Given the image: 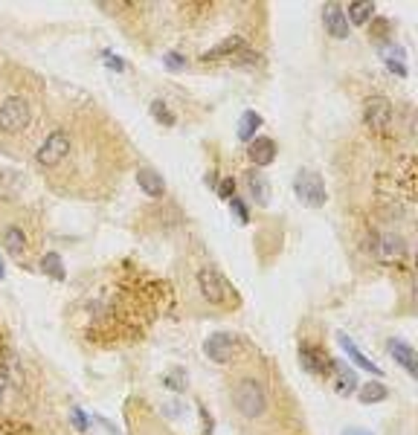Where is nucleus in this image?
Segmentation results:
<instances>
[{
    "instance_id": "3",
    "label": "nucleus",
    "mask_w": 418,
    "mask_h": 435,
    "mask_svg": "<svg viewBox=\"0 0 418 435\" xmlns=\"http://www.w3.org/2000/svg\"><path fill=\"white\" fill-rule=\"evenodd\" d=\"M233 406L241 412V418L256 421L268 412V389L256 377H244L233 386Z\"/></svg>"
},
{
    "instance_id": "30",
    "label": "nucleus",
    "mask_w": 418,
    "mask_h": 435,
    "mask_svg": "<svg viewBox=\"0 0 418 435\" xmlns=\"http://www.w3.org/2000/svg\"><path fill=\"white\" fill-rule=\"evenodd\" d=\"M343 435H372V432L369 429H346Z\"/></svg>"
},
{
    "instance_id": "14",
    "label": "nucleus",
    "mask_w": 418,
    "mask_h": 435,
    "mask_svg": "<svg viewBox=\"0 0 418 435\" xmlns=\"http://www.w3.org/2000/svg\"><path fill=\"white\" fill-rule=\"evenodd\" d=\"M337 339H340V346H343L346 357H348V360H352V362H355V366H357V369H366V372H372V374H383V372H380V366H375V362H372L369 357H366V354H363V351H360V349H357V346H355V342H352V339H348L346 334H337Z\"/></svg>"
},
{
    "instance_id": "4",
    "label": "nucleus",
    "mask_w": 418,
    "mask_h": 435,
    "mask_svg": "<svg viewBox=\"0 0 418 435\" xmlns=\"http://www.w3.org/2000/svg\"><path fill=\"white\" fill-rule=\"evenodd\" d=\"M198 287H201V296L212 305H230L235 302V290L226 284V279L218 273L215 267H203L198 273Z\"/></svg>"
},
{
    "instance_id": "7",
    "label": "nucleus",
    "mask_w": 418,
    "mask_h": 435,
    "mask_svg": "<svg viewBox=\"0 0 418 435\" xmlns=\"http://www.w3.org/2000/svg\"><path fill=\"white\" fill-rule=\"evenodd\" d=\"M233 351H235L233 334L218 331V334H212V337H206V342H203V354L212 360V362H218V366H226V362L233 360Z\"/></svg>"
},
{
    "instance_id": "8",
    "label": "nucleus",
    "mask_w": 418,
    "mask_h": 435,
    "mask_svg": "<svg viewBox=\"0 0 418 435\" xmlns=\"http://www.w3.org/2000/svg\"><path fill=\"white\" fill-rule=\"evenodd\" d=\"M3 247L9 250V256L21 261L26 252H29V238L21 224H6L3 227Z\"/></svg>"
},
{
    "instance_id": "1",
    "label": "nucleus",
    "mask_w": 418,
    "mask_h": 435,
    "mask_svg": "<svg viewBox=\"0 0 418 435\" xmlns=\"http://www.w3.org/2000/svg\"><path fill=\"white\" fill-rule=\"evenodd\" d=\"M24 79L26 72L21 70H6L0 76V139H21L38 119V87H26Z\"/></svg>"
},
{
    "instance_id": "25",
    "label": "nucleus",
    "mask_w": 418,
    "mask_h": 435,
    "mask_svg": "<svg viewBox=\"0 0 418 435\" xmlns=\"http://www.w3.org/2000/svg\"><path fill=\"white\" fill-rule=\"evenodd\" d=\"M151 116H154L157 122H163V125H169V128H171V125H174V116L169 114V107H166V102H160V99H157V102H151Z\"/></svg>"
},
{
    "instance_id": "31",
    "label": "nucleus",
    "mask_w": 418,
    "mask_h": 435,
    "mask_svg": "<svg viewBox=\"0 0 418 435\" xmlns=\"http://www.w3.org/2000/svg\"><path fill=\"white\" fill-rule=\"evenodd\" d=\"M6 276V270H3V261H0V279H3Z\"/></svg>"
},
{
    "instance_id": "24",
    "label": "nucleus",
    "mask_w": 418,
    "mask_h": 435,
    "mask_svg": "<svg viewBox=\"0 0 418 435\" xmlns=\"http://www.w3.org/2000/svg\"><path fill=\"white\" fill-rule=\"evenodd\" d=\"M389 32H392V21H389V17H372V38L387 41Z\"/></svg>"
},
{
    "instance_id": "27",
    "label": "nucleus",
    "mask_w": 418,
    "mask_h": 435,
    "mask_svg": "<svg viewBox=\"0 0 418 435\" xmlns=\"http://www.w3.org/2000/svg\"><path fill=\"white\" fill-rule=\"evenodd\" d=\"M70 421H73V427H76L79 432L87 429V418H84V412H82V409H70Z\"/></svg>"
},
{
    "instance_id": "12",
    "label": "nucleus",
    "mask_w": 418,
    "mask_h": 435,
    "mask_svg": "<svg viewBox=\"0 0 418 435\" xmlns=\"http://www.w3.org/2000/svg\"><path fill=\"white\" fill-rule=\"evenodd\" d=\"M300 360H302L305 372H311V374H328L331 372V362H334V360H328L320 349L308 346V342H302V346H300Z\"/></svg>"
},
{
    "instance_id": "32",
    "label": "nucleus",
    "mask_w": 418,
    "mask_h": 435,
    "mask_svg": "<svg viewBox=\"0 0 418 435\" xmlns=\"http://www.w3.org/2000/svg\"><path fill=\"white\" fill-rule=\"evenodd\" d=\"M0 397H3V380H0Z\"/></svg>"
},
{
    "instance_id": "5",
    "label": "nucleus",
    "mask_w": 418,
    "mask_h": 435,
    "mask_svg": "<svg viewBox=\"0 0 418 435\" xmlns=\"http://www.w3.org/2000/svg\"><path fill=\"white\" fill-rule=\"evenodd\" d=\"M293 192L305 206H323L325 204V183L317 171H300L293 180Z\"/></svg>"
},
{
    "instance_id": "15",
    "label": "nucleus",
    "mask_w": 418,
    "mask_h": 435,
    "mask_svg": "<svg viewBox=\"0 0 418 435\" xmlns=\"http://www.w3.org/2000/svg\"><path fill=\"white\" fill-rule=\"evenodd\" d=\"M331 374H334V389H337V395H352L355 389H357V374L348 369V366H343V362H331Z\"/></svg>"
},
{
    "instance_id": "11",
    "label": "nucleus",
    "mask_w": 418,
    "mask_h": 435,
    "mask_svg": "<svg viewBox=\"0 0 418 435\" xmlns=\"http://www.w3.org/2000/svg\"><path fill=\"white\" fill-rule=\"evenodd\" d=\"M389 357L398 362V366H404V372L407 374H418V354L412 351V346L410 342H404V339H389Z\"/></svg>"
},
{
    "instance_id": "21",
    "label": "nucleus",
    "mask_w": 418,
    "mask_h": 435,
    "mask_svg": "<svg viewBox=\"0 0 418 435\" xmlns=\"http://www.w3.org/2000/svg\"><path fill=\"white\" fill-rule=\"evenodd\" d=\"M357 397H360V404H380L389 397V389L383 383H366V386H360Z\"/></svg>"
},
{
    "instance_id": "17",
    "label": "nucleus",
    "mask_w": 418,
    "mask_h": 435,
    "mask_svg": "<svg viewBox=\"0 0 418 435\" xmlns=\"http://www.w3.org/2000/svg\"><path fill=\"white\" fill-rule=\"evenodd\" d=\"M247 49V44H244V38H226V41H221L218 47H212L209 52H203L201 56V61H215V59H226V56H238V52H244Z\"/></svg>"
},
{
    "instance_id": "9",
    "label": "nucleus",
    "mask_w": 418,
    "mask_h": 435,
    "mask_svg": "<svg viewBox=\"0 0 418 435\" xmlns=\"http://www.w3.org/2000/svg\"><path fill=\"white\" fill-rule=\"evenodd\" d=\"M375 256L380 259V261H401L407 256V244H404V238L401 235H380L378 238V244H375Z\"/></svg>"
},
{
    "instance_id": "19",
    "label": "nucleus",
    "mask_w": 418,
    "mask_h": 435,
    "mask_svg": "<svg viewBox=\"0 0 418 435\" xmlns=\"http://www.w3.org/2000/svg\"><path fill=\"white\" fill-rule=\"evenodd\" d=\"M258 128H261V116H258L256 111H244V116H241V122H238V139L250 142V139L256 137Z\"/></svg>"
},
{
    "instance_id": "16",
    "label": "nucleus",
    "mask_w": 418,
    "mask_h": 435,
    "mask_svg": "<svg viewBox=\"0 0 418 435\" xmlns=\"http://www.w3.org/2000/svg\"><path fill=\"white\" fill-rule=\"evenodd\" d=\"M137 186L143 189L148 197H160V194H166L163 177L157 174L154 169H139V171H137Z\"/></svg>"
},
{
    "instance_id": "20",
    "label": "nucleus",
    "mask_w": 418,
    "mask_h": 435,
    "mask_svg": "<svg viewBox=\"0 0 418 435\" xmlns=\"http://www.w3.org/2000/svg\"><path fill=\"white\" fill-rule=\"evenodd\" d=\"M369 17H375V3H352L346 12V21L355 24V26L369 24Z\"/></svg>"
},
{
    "instance_id": "22",
    "label": "nucleus",
    "mask_w": 418,
    "mask_h": 435,
    "mask_svg": "<svg viewBox=\"0 0 418 435\" xmlns=\"http://www.w3.org/2000/svg\"><path fill=\"white\" fill-rule=\"evenodd\" d=\"M41 270H44L47 276L56 279V282H61V279H64V273H67V270H64V261H61L59 252H47V256L41 259Z\"/></svg>"
},
{
    "instance_id": "13",
    "label": "nucleus",
    "mask_w": 418,
    "mask_h": 435,
    "mask_svg": "<svg viewBox=\"0 0 418 435\" xmlns=\"http://www.w3.org/2000/svg\"><path fill=\"white\" fill-rule=\"evenodd\" d=\"M247 157L256 162V166H270L273 157H276V142L268 139V137H256V139H250Z\"/></svg>"
},
{
    "instance_id": "18",
    "label": "nucleus",
    "mask_w": 418,
    "mask_h": 435,
    "mask_svg": "<svg viewBox=\"0 0 418 435\" xmlns=\"http://www.w3.org/2000/svg\"><path fill=\"white\" fill-rule=\"evenodd\" d=\"M247 189H250V194L256 197L258 206H268V201H270V186H268V177H265V174L250 171V174H247Z\"/></svg>"
},
{
    "instance_id": "2",
    "label": "nucleus",
    "mask_w": 418,
    "mask_h": 435,
    "mask_svg": "<svg viewBox=\"0 0 418 435\" xmlns=\"http://www.w3.org/2000/svg\"><path fill=\"white\" fill-rule=\"evenodd\" d=\"M70 151H73V131L52 128L49 134L41 137L38 148H35V162H38V169L52 171V169H59L61 162L70 160Z\"/></svg>"
},
{
    "instance_id": "10",
    "label": "nucleus",
    "mask_w": 418,
    "mask_h": 435,
    "mask_svg": "<svg viewBox=\"0 0 418 435\" xmlns=\"http://www.w3.org/2000/svg\"><path fill=\"white\" fill-rule=\"evenodd\" d=\"M323 24H325V32L334 35V38H348V21H346V9L340 3H328L323 9Z\"/></svg>"
},
{
    "instance_id": "28",
    "label": "nucleus",
    "mask_w": 418,
    "mask_h": 435,
    "mask_svg": "<svg viewBox=\"0 0 418 435\" xmlns=\"http://www.w3.org/2000/svg\"><path fill=\"white\" fill-rule=\"evenodd\" d=\"M230 206H233V212H235L238 221H241V224H247V206H244V204L238 201V197H230Z\"/></svg>"
},
{
    "instance_id": "6",
    "label": "nucleus",
    "mask_w": 418,
    "mask_h": 435,
    "mask_svg": "<svg viewBox=\"0 0 418 435\" xmlns=\"http://www.w3.org/2000/svg\"><path fill=\"white\" fill-rule=\"evenodd\" d=\"M363 119L375 134H387L392 125V102L387 96H372L363 105Z\"/></svg>"
},
{
    "instance_id": "29",
    "label": "nucleus",
    "mask_w": 418,
    "mask_h": 435,
    "mask_svg": "<svg viewBox=\"0 0 418 435\" xmlns=\"http://www.w3.org/2000/svg\"><path fill=\"white\" fill-rule=\"evenodd\" d=\"M166 61H169L171 70H180V67H183V56H178V52H169Z\"/></svg>"
},
{
    "instance_id": "26",
    "label": "nucleus",
    "mask_w": 418,
    "mask_h": 435,
    "mask_svg": "<svg viewBox=\"0 0 418 435\" xmlns=\"http://www.w3.org/2000/svg\"><path fill=\"white\" fill-rule=\"evenodd\" d=\"M218 194L226 197V201H230V197H235V180H233V177H224L221 186H218Z\"/></svg>"
},
{
    "instance_id": "23",
    "label": "nucleus",
    "mask_w": 418,
    "mask_h": 435,
    "mask_svg": "<svg viewBox=\"0 0 418 435\" xmlns=\"http://www.w3.org/2000/svg\"><path fill=\"white\" fill-rule=\"evenodd\" d=\"M383 61H387V67H389L392 72H398V76H407L404 49H401V47H387V49H383Z\"/></svg>"
}]
</instances>
